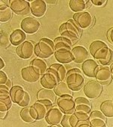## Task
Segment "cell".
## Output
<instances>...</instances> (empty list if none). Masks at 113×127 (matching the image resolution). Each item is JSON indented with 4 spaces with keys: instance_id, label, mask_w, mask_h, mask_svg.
<instances>
[{
    "instance_id": "cell-42",
    "label": "cell",
    "mask_w": 113,
    "mask_h": 127,
    "mask_svg": "<svg viewBox=\"0 0 113 127\" xmlns=\"http://www.w3.org/2000/svg\"><path fill=\"white\" fill-rule=\"evenodd\" d=\"M110 70H111V74H112V78L113 79V63L112 64V65H111V67H110Z\"/></svg>"
},
{
    "instance_id": "cell-16",
    "label": "cell",
    "mask_w": 113,
    "mask_h": 127,
    "mask_svg": "<svg viewBox=\"0 0 113 127\" xmlns=\"http://www.w3.org/2000/svg\"><path fill=\"white\" fill-rule=\"evenodd\" d=\"M96 79L101 85L107 86L112 80L111 70L108 67H99L96 73Z\"/></svg>"
},
{
    "instance_id": "cell-21",
    "label": "cell",
    "mask_w": 113,
    "mask_h": 127,
    "mask_svg": "<svg viewBox=\"0 0 113 127\" xmlns=\"http://www.w3.org/2000/svg\"><path fill=\"white\" fill-rule=\"evenodd\" d=\"M98 68H99L98 64L92 59H88L85 61L82 64L83 73H85V76L88 77H95Z\"/></svg>"
},
{
    "instance_id": "cell-31",
    "label": "cell",
    "mask_w": 113,
    "mask_h": 127,
    "mask_svg": "<svg viewBox=\"0 0 113 127\" xmlns=\"http://www.w3.org/2000/svg\"><path fill=\"white\" fill-rule=\"evenodd\" d=\"M12 88V82L8 77L7 74L3 72L0 71V90H3L10 92Z\"/></svg>"
},
{
    "instance_id": "cell-12",
    "label": "cell",
    "mask_w": 113,
    "mask_h": 127,
    "mask_svg": "<svg viewBox=\"0 0 113 127\" xmlns=\"http://www.w3.org/2000/svg\"><path fill=\"white\" fill-rule=\"evenodd\" d=\"M54 103L47 100H39L33 106L36 111L37 114V120H43L46 117L48 111L51 108Z\"/></svg>"
},
{
    "instance_id": "cell-17",
    "label": "cell",
    "mask_w": 113,
    "mask_h": 127,
    "mask_svg": "<svg viewBox=\"0 0 113 127\" xmlns=\"http://www.w3.org/2000/svg\"><path fill=\"white\" fill-rule=\"evenodd\" d=\"M47 72L51 73L57 78L58 83H62L67 79V69L62 64H54L47 70Z\"/></svg>"
},
{
    "instance_id": "cell-1",
    "label": "cell",
    "mask_w": 113,
    "mask_h": 127,
    "mask_svg": "<svg viewBox=\"0 0 113 127\" xmlns=\"http://www.w3.org/2000/svg\"><path fill=\"white\" fill-rule=\"evenodd\" d=\"M92 56L102 65L107 66L113 62V52L102 41H94L90 47Z\"/></svg>"
},
{
    "instance_id": "cell-2",
    "label": "cell",
    "mask_w": 113,
    "mask_h": 127,
    "mask_svg": "<svg viewBox=\"0 0 113 127\" xmlns=\"http://www.w3.org/2000/svg\"><path fill=\"white\" fill-rule=\"evenodd\" d=\"M60 31L61 36L67 39L72 44L78 41L81 36V29L73 20H69L63 24Z\"/></svg>"
},
{
    "instance_id": "cell-15",
    "label": "cell",
    "mask_w": 113,
    "mask_h": 127,
    "mask_svg": "<svg viewBox=\"0 0 113 127\" xmlns=\"http://www.w3.org/2000/svg\"><path fill=\"white\" fill-rule=\"evenodd\" d=\"M21 76L26 82L36 83L40 79L42 75L33 66H29L22 69Z\"/></svg>"
},
{
    "instance_id": "cell-6",
    "label": "cell",
    "mask_w": 113,
    "mask_h": 127,
    "mask_svg": "<svg viewBox=\"0 0 113 127\" xmlns=\"http://www.w3.org/2000/svg\"><path fill=\"white\" fill-rule=\"evenodd\" d=\"M13 102L21 107H27L30 103L29 95L21 86H13L10 91Z\"/></svg>"
},
{
    "instance_id": "cell-7",
    "label": "cell",
    "mask_w": 113,
    "mask_h": 127,
    "mask_svg": "<svg viewBox=\"0 0 113 127\" xmlns=\"http://www.w3.org/2000/svg\"><path fill=\"white\" fill-rule=\"evenodd\" d=\"M57 105L64 114H70L75 113V102L72 95H64V96L59 97L57 100Z\"/></svg>"
},
{
    "instance_id": "cell-28",
    "label": "cell",
    "mask_w": 113,
    "mask_h": 127,
    "mask_svg": "<svg viewBox=\"0 0 113 127\" xmlns=\"http://www.w3.org/2000/svg\"><path fill=\"white\" fill-rule=\"evenodd\" d=\"M25 32L21 30H16L11 34V42L13 45H20L25 42Z\"/></svg>"
},
{
    "instance_id": "cell-44",
    "label": "cell",
    "mask_w": 113,
    "mask_h": 127,
    "mask_svg": "<svg viewBox=\"0 0 113 127\" xmlns=\"http://www.w3.org/2000/svg\"><path fill=\"white\" fill-rule=\"evenodd\" d=\"M59 125H51V127H59Z\"/></svg>"
},
{
    "instance_id": "cell-30",
    "label": "cell",
    "mask_w": 113,
    "mask_h": 127,
    "mask_svg": "<svg viewBox=\"0 0 113 127\" xmlns=\"http://www.w3.org/2000/svg\"><path fill=\"white\" fill-rule=\"evenodd\" d=\"M54 92L59 97L64 96V95H72V90L69 87L67 83H59L54 88Z\"/></svg>"
},
{
    "instance_id": "cell-39",
    "label": "cell",
    "mask_w": 113,
    "mask_h": 127,
    "mask_svg": "<svg viewBox=\"0 0 113 127\" xmlns=\"http://www.w3.org/2000/svg\"><path fill=\"white\" fill-rule=\"evenodd\" d=\"M107 36H108V39L109 41L113 44V28L110 29L108 32V33H107Z\"/></svg>"
},
{
    "instance_id": "cell-11",
    "label": "cell",
    "mask_w": 113,
    "mask_h": 127,
    "mask_svg": "<svg viewBox=\"0 0 113 127\" xmlns=\"http://www.w3.org/2000/svg\"><path fill=\"white\" fill-rule=\"evenodd\" d=\"M35 45L31 41H25L20 45L16 52L18 55L23 59H29L35 53Z\"/></svg>"
},
{
    "instance_id": "cell-14",
    "label": "cell",
    "mask_w": 113,
    "mask_h": 127,
    "mask_svg": "<svg viewBox=\"0 0 113 127\" xmlns=\"http://www.w3.org/2000/svg\"><path fill=\"white\" fill-rule=\"evenodd\" d=\"M90 126L92 127H106V117L102 111L93 110L90 113L89 117Z\"/></svg>"
},
{
    "instance_id": "cell-27",
    "label": "cell",
    "mask_w": 113,
    "mask_h": 127,
    "mask_svg": "<svg viewBox=\"0 0 113 127\" xmlns=\"http://www.w3.org/2000/svg\"><path fill=\"white\" fill-rule=\"evenodd\" d=\"M38 100H47L54 103L56 100V93L52 89H42L37 94Z\"/></svg>"
},
{
    "instance_id": "cell-34",
    "label": "cell",
    "mask_w": 113,
    "mask_h": 127,
    "mask_svg": "<svg viewBox=\"0 0 113 127\" xmlns=\"http://www.w3.org/2000/svg\"><path fill=\"white\" fill-rule=\"evenodd\" d=\"M78 121V120L75 114H66L61 121V125L63 127H75Z\"/></svg>"
},
{
    "instance_id": "cell-43",
    "label": "cell",
    "mask_w": 113,
    "mask_h": 127,
    "mask_svg": "<svg viewBox=\"0 0 113 127\" xmlns=\"http://www.w3.org/2000/svg\"><path fill=\"white\" fill-rule=\"evenodd\" d=\"M57 1H46V2L50 3V4H55V3H57Z\"/></svg>"
},
{
    "instance_id": "cell-8",
    "label": "cell",
    "mask_w": 113,
    "mask_h": 127,
    "mask_svg": "<svg viewBox=\"0 0 113 127\" xmlns=\"http://www.w3.org/2000/svg\"><path fill=\"white\" fill-rule=\"evenodd\" d=\"M103 91L102 85L95 80L89 81L84 88V92L86 96L90 99L98 98Z\"/></svg>"
},
{
    "instance_id": "cell-38",
    "label": "cell",
    "mask_w": 113,
    "mask_h": 127,
    "mask_svg": "<svg viewBox=\"0 0 113 127\" xmlns=\"http://www.w3.org/2000/svg\"><path fill=\"white\" fill-rule=\"evenodd\" d=\"M91 2H93L95 5L102 6L106 3V0H93V1H91Z\"/></svg>"
},
{
    "instance_id": "cell-3",
    "label": "cell",
    "mask_w": 113,
    "mask_h": 127,
    "mask_svg": "<svg viewBox=\"0 0 113 127\" xmlns=\"http://www.w3.org/2000/svg\"><path fill=\"white\" fill-rule=\"evenodd\" d=\"M54 53V42L50 39L43 38L35 46V54L38 58H48Z\"/></svg>"
},
{
    "instance_id": "cell-41",
    "label": "cell",
    "mask_w": 113,
    "mask_h": 127,
    "mask_svg": "<svg viewBox=\"0 0 113 127\" xmlns=\"http://www.w3.org/2000/svg\"><path fill=\"white\" fill-rule=\"evenodd\" d=\"M0 61H1V65H0V69H2L4 67H5V62L3 61V60H2V58H0Z\"/></svg>"
},
{
    "instance_id": "cell-4",
    "label": "cell",
    "mask_w": 113,
    "mask_h": 127,
    "mask_svg": "<svg viewBox=\"0 0 113 127\" xmlns=\"http://www.w3.org/2000/svg\"><path fill=\"white\" fill-rule=\"evenodd\" d=\"M66 81L71 90L78 92L83 88L85 78L82 71L78 68H74L67 73Z\"/></svg>"
},
{
    "instance_id": "cell-32",
    "label": "cell",
    "mask_w": 113,
    "mask_h": 127,
    "mask_svg": "<svg viewBox=\"0 0 113 127\" xmlns=\"http://www.w3.org/2000/svg\"><path fill=\"white\" fill-rule=\"evenodd\" d=\"M31 66H33L41 74L44 75L47 72V63L42 58H36L31 62Z\"/></svg>"
},
{
    "instance_id": "cell-10",
    "label": "cell",
    "mask_w": 113,
    "mask_h": 127,
    "mask_svg": "<svg viewBox=\"0 0 113 127\" xmlns=\"http://www.w3.org/2000/svg\"><path fill=\"white\" fill-rule=\"evenodd\" d=\"M10 8L19 15H26L31 11L30 5L25 0H10Z\"/></svg>"
},
{
    "instance_id": "cell-18",
    "label": "cell",
    "mask_w": 113,
    "mask_h": 127,
    "mask_svg": "<svg viewBox=\"0 0 113 127\" xmlns=\"http://www.w3.org/2000/svg\"><path fill=\"white\" fill-rule=\"evenodd\" d=\"M63 113V111L59 108H51L45 117L47 123L50 125H59L64 117Z\"/></svg>"
},
{
    "instance_id": "cell-9",
    "label": "cell",
    "mask_w": 113,
    "mask_h": 127,
    "mask_svg": "<svg viewBox=\"0 0 113 127\" xmlns=\"http://www.w3.org/2000/svg\"><path fill=\"white\" fill-rule=\"evenodd\" d=\"M74 20L78 26L82 29H87L91 27L93 24V18L90 13L82 11L76 13L74 15Z\"/></svg>"
},
{
    "instance_id": "cell-29",
    "label": "cell",
    "mask_w": 113,
    "mask_h": 127,
    "mask_svg": "<svg viewBox=\"0 0 113 127\" xmlns=\"http://www.w3.org/2000/svg\"><path fill=\"white\" fill-rule=\"evenodd\" d=\"M70 8L77 13L82 12L87 8H88V1L85 0H72L69 2Z\"/></svg>"
},
{
    "instance_id": "cell-23",
    "label": "cell",
    "mask_w": 113,
    "mask_h": 127,
    "mask_svg": "<svg viewBox=\"0 0 113 127\" xmlns=\"http://www.w3.org/2000/svg\"><path fill=\"white\" fill-rule=\"evenodd\" d=\"M41 85L45 89H53L55 88V86L59 83L57 78L50 72H47L45 74L42 76L40 80Z\"/></svg>"
},
{
    "instance_id": "cell-20",
    "label": "cell",
    "mask_w": 113,
    "mask_h": 127,
    "mask_svg": "<svg viewBox=\"0 0 113 127\" xmlns=\"http://www.w3.org/2000/svg\"><path fill=\"white\" fill-rule=\"evenodd\" d=\"M72 53L73 61L75 63L78 64L84 63L85 61L88 60V52L85 47L82 45H77L74 47L72 50Z\"/></svg>"
},
{
    "instance_id": "cell-37",
    "label": "cell",
    "mask_w": 113,
    "mask_h": 127,
    "mask_svg": "<svg viewBox=\"0 0 113 127\" xmlns=\"http://www.w3.org/2000/svg\"><path fill=\"white\" fill-rule=\"evenodd\" d=\"M90 123L88 120H78L75 127H90Z\"/></svg>"
},
{
    "instance_id": "cell-22",
    "label": "cell",
    "mask_w": 113,
    "mask_h": 127,
    "mask_svg": "<svg viewBox=\"0 0 113 127\" xmlns=\"http://www.w3.org/2000/svg\"><path fill=\"white\" fill-rule=\"evenodd\" d=\"M10 1H1L0 4V21L8 22L12 18L13 11L10 8Z\"/></svg>"
},
{
    "instance_id": "cell-33",
    "label": "cell",
    "mask_w": 113,
    "mask_h": 127,
    "mask_svg": "<svg viewBox=\"0 0 113 127\" xmlns=\"http://www.w3.org/2000/svg\"><path fill=\"white\" fill-rule=\"evenodd\" d=\"M54 42L55 51L61 50V49L71 50V46H72V43L70 42L67 39L62 37V36L55 39V40H54Z\"/></svg>"
},
{
    "instance_id": "cell-26",
    "label": "cell",
    "mask_w": 113,
    "mask_h": 127,
    "mask_svg": "<svg viewBox=\"0 0 113 127\" xmlns=\"http://www.w3.org/2000/svg\"><path fill=\"white\" fill-rule=\"evenodd\" d=\"M55 58L60 64H69L73 60L71 50L61 49L55 51Z\"/></svg>"
},
{
    "instance_id": "cell-5",
    "label": "cell",
    "mask_w": 113,
    "mask_h": 127,
    "mask_svg": "<svg viewBox=\"0 0 113 127\" xmlns=\"http://www.w3.org/2000/svg\"><path fill=\"white\" fill-rule=\"evenodd\" d=\"M75 114L76 115L78 120H86L89 119L91 105L87 98L84 97H78L75 99Z\"/></svg>"
},
{
    "instance_id": "cell-40",
    "label": "cell",
    "mask_w": 113,
    "mask_h": 127,
    "mask_svg": "<svg viewBox=\"0 0 113 127\" xmlns=\"http://www.w3.org/2000/svg\"><path fill=\"white\" fill-rule=\"evenodd\" d=\"M7 115V111H0V118L5 119Z\"/></svg>"
},
{
    "instance_id": "cell-36",
    "label": "cell",
    "mask_w": 113,
    "mask_h": 127,
    "mask_svg": "<svg viewBox=\"0 0 113 127\" xmlns=\"http://www.w3.org/2000/svg\"><path fill=\"white\" fill-rule=\"evenodd\" d=\"M11 43V36L6 32H1V35H0V45H1V47L8 48Z\"/></svg>"
},
{
    "instance_id": "cell-25",
    "label": "cell",
    "mask_w": 113,
    "mask_h": 127,
    "mask_svg": "<svg viewBox=\"0 0 113 127\" xmlns=\"http://www.w3.org/2000/svg\"><path fill=\"white\" fill-rule=\"evenodd\" d=\"M21 117L22 120L27 123H33L37 120V114L33 107H25L21 112Z\"/></svg>"
},
{
    "instance_id": "cell-35",
    "label": "cell",
    "mask_w": 113,
    "mask_h": 127,
    "mask_svg": "<svg viewBox=\"0 0 113 127\" xmlns=\"http://www.w3.org/2000/svg\"><path fill=\"white\" fill-rule=\"evenodd\" d=\"M100 110L106 117L112 118L113 117V101H104L100 106Z\"/></svg>"
},
{
    "instance_id": "cell-24",
    "label": "cell",
    "mask_w": 113,
    "mask_h": 127,
    "mask_svg": "<svg viewBox=\"0 0 113 127\" xmlns=\"http://www.w3.org/2000/svg\"><path fill=\"white\" fill-rule=\"evenodd\" d=\"M12 98L8 92L0 90V111H8L12 106Z\"/></svg>"
},
{
    "instance_id": "cell-19",
    "label": "cell",
    "mask_w": 113,
    "mask_h": 127,
    "mask_svg": "<svg viewBox=\"0 0 113 127\" xmlns=\"http://www.w3.org/2000/svg\"><path fill=\"white\" fill-rule=\"evenodd\" d=\"M31 12L36 18H42L45 14L47 11L46 2L43 0H35L30 4Z\"/></svg>"
},
{
    "instance_id": "cell-13",
    "label": "cell",
    "mask_w": 113,
    "mask_h": 127,
    "mask_svg": "<svg viewBox=\"0 0 113 127\" xmlns=\"http://www.w3.org/2000/svg\"><path fill=\"white\" fill-rule=\"evenodd\" d=\"M21 28L23 32L28 34H34L39 30L41 24L33 18H26L21 22Z\"/></svg>"
}]
</instances>
